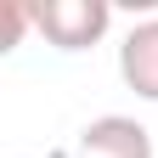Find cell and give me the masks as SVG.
<instances>
[{"label": "cell", "instance_id": "cell-1", "mask_svg": "<svg viewBox=\"0 0 158 158\" xmlns=\"http://www.w3.org/2000/svg\"><path fill=\"white\" fill-rule=\"evenodd\" d=\"M28 11H34V28L45 34L56 51H85L113 23L107 0H45V6H28Z\"/></svg>", "mask_w": 158, "mask_h": 158}, {"label": "cell", "instance_id": "cell-2", "mask_svg": "<svg viewBox=\"0 0 158 158\" xmlns=\"http://www.w3.org/2000/svg\"><path fill=\"white\" fill-rule=\"evenodd\" d=\"M73 158H152V135L147 124H135L124 113H102L79 130Z\"/></svg>", "mask_w": 158, "mask_h": 158}, {"label": "cell", "instance_id": "cell-3", "mask_svg": "<svg viewBox=\"0 0 158 158\" xmlns=\"http://www.w3.org/2000/svg\"><path fill=\"white\" fill-rule=\"evenodd\" d=\"M118 73H124V85L141 96V102H158V17H147V23H135L124 34Z\"/></svg>", "mask_w": 158, "mask_h": 158}, {"label": "cell", "instance_id": "cell-4", "mask_svg": "<svg viewBox=\"0 0 158 158\" xmlns=\"http://www.w3.org/2000/svg\"><path fill=\"white\" fill-rule=\"evenodd\" d=\"M23 28H34V11L23 0H6V6H0V51H11L17 40H23Z\"/></svg>", "mask_w": 158, "mask_h": 158}]
</instances>
